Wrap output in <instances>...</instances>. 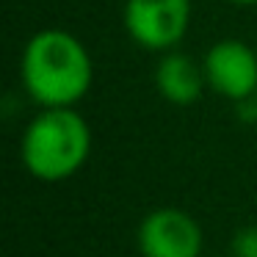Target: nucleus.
I'll return each mask as SVG.
<instances>
[{
    "mask_svg": "<svg viewBox=\"0 0 257 257\" xmlns=\"http://www.w3.org/2000/svg\"><path fill=\"white\" fill-rule=\"evenodd\" d=\"M155 83L169 102H174V105H191V102L199 100L202 75L188 56L169 53V56H163L161 64H158Z\"/></svg>",
    "mask_w": 257,
    "mask_h": 257,
    "instance_id": "nucleus-6",
    "label": "nucleus"
},
{
    "mask_svg": "<svg viewBox=\"0 0 257 257\" xmlns=\"http://www.w3.org/2000/svg\"><path fill=\"white\" fill-rule=\"evenodd\" d=\"M191 0H127V34L150 50H166L183 39L188 28Z\"/></svg>",
    "mask_w": 257,
    "mask_h": 257,
    "instance_id": "nucleus-4",
    "label": "nucleus"
},
{
    "mask_svg": "<svg viewBox=\"0 0 257 257\" xmlns=\"http://www.w3.org/2000/svg\"><path fill=\"white\" fill-rule=\"evenodd\" d=\"M232 257H257V227H243L232 235Z\"/></svg>",
    "mask_w": 257,
    "mask_h": 257,
    "instance_id": "nucleus-7",
    "label": "nucleus"
},
{
    "mask_svg": "<svg viewBox=\"0 0 257 257\" xmlns=\"http://www.w3.org/2000/svg\"><path fill=\"white\" fill-rule=\"evenodd\" d=\"M205 78L218 94L229 100H249L257 94V56L243 42H218L205 58Z\"/></svg>",
    "mask_w": 257,
    "mask_h": 257,
    "instance_id": "nucleus-5",
    "label": "nucleus"
},
{
    "mask_svg": "<svg viewBox=\"0 0 257 257\" xmlns=\"http://www.w3.org/2000/svg\"><path fill=\"white\" fill-rule=\"evenodd\" d=\"M202 246V227L177 207L152 210L139 227V251L144 257H199Z\"/></svg>",
    "mask_w": 257,
    "mask_h": 257,
    "instance_id": "nucleus-3",
    "label": "nucleus"
},
{
    "mask_svg": "<svg viewBox=\"0 0 257 257\" xmlns=\"http://www.w3.org/2000/svg\"><path fill=\"white\" fill-rule=\"evenodd\" d=\"M23 80L39 105L69 108L91 86L89 53L67 31H42L23 53Z\"/></svg>",
    "mask_w": 257,
    "mask_h": 257,
    "instance_id": "nucleus-1",
    "label": "nucleus"
},
{
    "mask_svg": "<svg viewBox=\"0 0 257 257\" xmlns=\"http://www.w3.org/2000/svg\"><path fill=\"white\" fill-rule=\"evenodd\" d=\"M229 3H257V0H229Z\"/></svg>",
    "mask_w": 257,
    "mask_h": 257,
    "instance_id": "nucleus-8",
    "label": "nucleus"
},
{
    "mask_svg": "<svg viewBox=\"0 0 257 257\" xmlns=\"http://www.w3.org/2000/svg\"><path fill=\"white\" fill-rule=\"evenodd\" d=\"M91 150L89 124L72 108H47L23 136V163L36 180L58 183L86 163Z\"/></svg>",
    "mask_w": 257,
    "mask_h": 257,
    "instance_id": "nucleus-2",
    "label": "nucleus"
}]
</instances>
